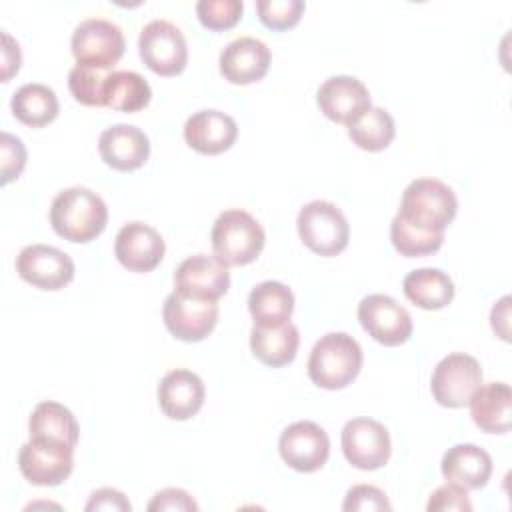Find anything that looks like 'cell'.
Wrapping results in <instances>:
<instances>
[{
  "instance_id": "2e32d148",
  "label": "cell",
  "mask_w": 512,
  "mask_h": 512,
  "mask_svg": "<svg viewBox=\"0 0 512 512\" xmlns=\"http://www.w3.org/2000/svg\"><path fill=\"white\" fill-rule=\"evenodd\" d=\"M316 100L326 118L346 126H352L366 110L372 108L368 88L348 74L326 78L318 88Z\"/></svg>"
},
{
  "instance_id": "5bb4252c",
  "label": "cell",
  "mask_w": 512,
  "mask_h": 512,
  "mask_svg": "<svg viewBox=\"0 0 512 512\" xmlns=\"http://www.w3.org/2000/svg\"><path fill=\"white\" fill-rule=\"evenodd\" d=\"M278 450L290 468L298 472H316L328 460L330 438L316 422L298 420L282 430Z\"/></svg>"
},
{
  "instance_id": "f35d334b",
  "label": "cell",
  "mask_w": 512,
  "mask_h": 512,
  "mask_svg": "<svg viewBox=\"0 0 512 512\" xmlns=\"http://www.w3.org/2000/svg\"><path fill=\"white\" fill-rule=\"evenodd\" d=\"M86 510L88 512H94V510H116V512H130L132 510V504L128 502V498L120 492V490H114V488H100V490H94L90 494V500L86 504Z\"/></svg>"
},
{
  "instance_id": "7402d4cb",
  "label": "cell",
  "mask_w": 512,
  "mask_h": 512,
  "mask_svg": "<svg viewBox=\"0 0 512 512\" xmlns=\"http://www.w3.org/2000/svg\"><path fill=\"white\" fill-rule=\"evenodd\" d=\"M440 470L446 482L462 490H478L490 480L492 458L476 444H454L444 452Z\"/></svg>"
},
{
  "instance_id": "4316f807",
  "label": "cell",
  "mask_w": 512,
  "mask_h": 512,
  "mask_svg": "<svg viewBox=\"0 0 512 512\" xmlns=\"http://www.w3.org/2000/svg\"><path fill=\"white\" fill-rule=\"evenodd\" d=\"M402 290L410 302L424 310H440L454 298V282L440 268H418L404 276Z\"/></svg>"
},
{
  "instance_id": "d4e9b609",
  "label": "cell",
  "mask_w": 512,
  "mask_h": 512,
  "mask_svg": "<svg viewBox=\"0 0 512 512\" xmlns=\"http://www.w3.org/2000/svg\"><path fill=\"white\" fill-rule=\"evenodd\" d=\"M300 344V332L292 322L282 326H252L250 350L266 366L280 368L294 360Z\"/></svg>"
},
{
  "instance_id": "d6986e66",
  "label": "cell",
  "mask_w": 512,
  "mask_h": 512,
  "mask_svg": "<svg viewBox=\"0 0 512 512\" xmlns=\"http://www.w3.org/2000/svg\"><path fill=\"white\" fill-rule=\"evenodd\" d=\"M160 410L172 420H188L198 414L204 404V382L198 374L186 368L170 370L158 384Z\"/></svg>"
},
{
  "instance_id": "52a82bcc",
  "label": "cell",
  "mask_w": 512,
  "mask_h": 512,
  "mask_svg": "<svg viewBox=\"0 0 512 512\" xmlns=\"http://www.w3.org/2000/svg\"><path fill=\"white\" fill-rule=\"evenodd\" d=\"M70 48L78 64L110 70L122 58L126 42L118 24L104 18H86L74 28Z\"/></svg>"
},
{
  "instance_id": "8d00e7d4",
  "label": "cell",
  "mask_w": 512,
  "mask_h": 512,
  "mask_svg": "<svg viewBox=\"0 0 512 512\" xmlns=\"http://www.w3.org/2000/svg\"><path fill=\"white\" fill-rule=\"evenodd\" d=\"M428 512H446V510H454V512H470L472 504L468 500V490H462L450 482H446L444 486L436 488L430 494V500L426 504Z\"/></svg>"
},
{
  "instance_id": "e575fe53",
  "label": "cell",
  "mask_w": 512,
  "mask_h": 512,
  "mask_svg": "<svg viewBox=\"0 0 512 512\" xmlns=\"http://www.w3.org/2000/svg\"><path fill=\"white\" fill-rule=\"evenodd\" d=\"M342 510L346 512H366V510H392L386 494L370 484H356L346 492Z\"/></svg>"
},
{
  "instance_id": "4fadbf2b",
  "label": "cell",
  "mask_w": 512,
  "mask_h": 512,
  "mask_svg": "<svg viewBox=\"0 0 512 512\" xmlns=\"http://www.w3.org/2000/svg\"><path fill=\"white\" fill-rule=\"evenodd\" d=\"M216 300L188 298L178 292H170L162 306V318L172 336L184 342L204 340L218 322Z\"/></svg>"
},
{
  "instance_id": "277c9868",
  "label": "cell",
  "mask_w": 512,
  "mask_h": 512,
  "mask_svg": "<svg viewBox=\"0 0 512 512\" xmlns=\"http://www.w3.org/2000/svg\"><path fill=\"white\" fill-rule=\"evenodd\" d=\"M458 212L454 190L436 178L412 180L400 200L398 214L416 228L428 232H444Z\"/></svg>"
},
{
  "instance_id": "d590c367",
  "label": "cell",
  "mask_w": 512,
  "mask_h": 512,
  "mask_svg": "<svg viewBox=\"0 0 512 512\" xmlns=\"http://www.w3.org/2000/svg\"><path fill=\"white\" fill-rule=\"evenodd\" d=\"M2 150V184L16 180L26 166V148L22 140L10 132H2L0 136Z\"/></svg>"
},
{
  "instance_id": "5b68a950",
  "label": "cell",
  "mask_w": 512,
  "mask_h": 512,
  "mask_svg": "<svg viewBox=\"0 0 512 512\" xmlns=\"http://www.w3.org/2000/svg\"><path fill=\"white\" fill-rule=\"evenodd\" d=\"M296 228L304 246L320 256H336L348 246L350 226L344 212L328 200L304 204L296 218Z\"/></svg>"
},
{
  "instance_id": "7c38bea8",
  "label": "cell",
  "mask_w": 512,
  "mask_h": 512,
  "mask_svg": "<svg viewBox=\"0 0 512 512\" xmlns=\"http://www.w3.org/2000/svg\"><path fill=\"white\" fill-rule=\"evenodd\" d=\"M18 276L40 288V290H60L74 278V260L56 246L30 244L24 246L16 258Z\"/></svg>"
},
{
  "instance_id": "d6a6232c",
  "label": "cell",
  "mask_w": 512,
  "mask_h": 512,
  "mask_svg": "<svg viewBox=\"0 0 512 512\" xmlns=\"http://www.w3.org/2000/svg\"><path fill=\"white\" fill-rule=\"evenodd\" d=\"M242 0H200L196 2L198 20L210 30H226L242 18Z\"/></svg>"
},
{
  "instance_id": "8fae6325",
  "label": "cell",
  "mask_w": 512,
  "mask_h": 512,
  "mask_svg": "<svg viewBox=\"0 0 512 512\" xmlns=\"http://www.w3.org/2000/svg\"><path fill=\"white\" fill-rule=\"evenodd\" d=\"M362 328L384 346L404 344L412 336V316L388 294H368L358 304Z\"/></svg>"
},
{
  "instance_id": "ac0fdd59",
  "label": "cell",
  "mask_w": 512,
  "mask_h": 512,
  "mask_svg": "<svg viewBox=\"0 0 512 512\" xmlns=\"http://www.w3.org/2000/svg\"><path fill=\"white\" fill-rule=\"evenodd\" d=\"M270 48L254 38V36H240L228 42L218 58L220 74L232 84H252L266 76L270 68Z\"/></svg>"
},
{
  "instance_id": "ffe728a7",
  "label": "cell",
  "mask_w": 512,
  "mask_h": 512,
  "mask_svg": "<svg viewBox=\"0 0 512 512\" xmlns=\"http://www.w3.org/2000/svg\"><path fill=\"white\" fill-rule=\"evenodd\" d=\"M238 136L236 120L220 110H200L194 112L184 124V140L190 148L200 154H222L226 152Z\"/></svg>"
},
{
  "instance_id": "836d02e7",
  "label": "cell",
  "mask_w": 512,
  "mask_h": 512,
  "mask_svg": "<svg viewBox=\"0 0 512 512\" xmlns=\"http://www.w3.org/2000/svg\"><path fill=\"white\" fill-rule=\"evenodd\" d=\"M302 0H258L256 10L264 26L272 30H286L298 24L304 12Z\"/></svg>"
},
{
  "instance_id": "603a6c76",
  "label": "cell",
  "mask_w": 512,
  "mask_h": 512,
  "mask_svg": "<svg viewBox=\"0 0 512 512\" xmlns=\"http://www.w3.org/2000/svg\"><path fill=\"white\" fill-rule=\"evenodd\" d=\"M474 424L488 434H506L512 424V390L506 382L480 384L468 400Z\"/></svg>"
},
{
  "instance_id": "cb8c5ba5",
  "label": "cell",
  "mask_w": 512,
  "mask_h": 512,
  "mask_svg": "<svg viewBox=\"0 0 512 512\" xmlns=\"http://www.w3.org/2000/svg\"><path fill=\"white\" fill-rule=\"evenodd\" d=\"M248 310L256 326H282L294 312V294L278 280H264L250 290Z\"/></svg>"
},
{
  "instance_id": "e0dca14e",
  "label": "cell",
  "mask_w": 512,
  "mask_h": 512,
  "mask_svg": "<svg viewBox=\"0 0 512 512\" xmlns=\"http://www.w3.org/2000/svg\"><path fill=\"white\" fill-rule=\"evenodd\" d=\"M164 252L166 244L160 232L138 220L124 224L114 240V254L130 272L154 270L162 262Z\"/></svg>"
},
{
  "instance_id": "74e56055",
  "label": "cell",
  "mask_w": 512,
  "mask_h": 512,
  "mask_svg": "<svg viewBox=\"0 0 512 512\" xmlns=\"http://www.w3.org/2000/svg\"><path fill=\"white\" fill-rule=\"evenodd\" d=\"M150 512H162V510H198V504L194 498L182 490V488H164L154 494V498L148 504Z\"/></svg>"
},
{
  "instance_id": "7a4b0ae2",
  "label": "cell",
  "mask_w": 512,
  "mask_h": 512,
  "mask_svg": "<svg viewBox=\"0 0 512 512\" xmlns=\"http://www.w3.org/2000/svg\"><path fill=\"white\" fill-rule=\"evenodd\" d=\"M308 378L326 390L348 386L362 368V348L346 332L324 334L310 350Z\"/></svg>"
},
{
  "instance_id": "3957f363",
  "label": "cell",
  "mask_w": 512,
  "mask_h": 512,
  "mask_svg": "<svg viewBox=\"0 0 512 512\" xmlns=\"http://www.w3.org/2000/svg\"><path fill=\"white\" fill-rule=\"evenodd\" d=\"M214 256L226 266H244L254 262L266 242L262 224L246 210H224L210 232Z\"/></svg>"
},
{
  "instance_id": "4dcf8cb0",
  "label": "cell",
  "mask_w": 512,
  "mask_h": 512,
  "mask_svg": "<svg viewBox=\"0 0 512 512\" xmlns=\"http://www.w3.org/2000/svg\"><path fill=\"white\" fill-rule=\"evenodd\" d=\"M390 240L402 256L414 258L434 254L436 250H440V246L444 244V232H428L416 228L410 222H406L400 214H396L390 224Z\"/></svg>"
},
{
  "instance_id": "ba28073f",
  "label": "cell",
  "mask_w": 512,
  "mask_h": 512,
  "mask_svg": "<svg viewBox=\"0 0 512 512\" xmlns=\"http://www.w3.org/2000/svg\"><path fill=\"white\" fill-rule=\"evenodd\" d=\"M482 384L480 362L464 352L444 356L430 378L434 400L446 408H462L468 404L474 390Z\"/></svg>"
},
{
  "instance_id": "f1b7e54d",
  "label": "cell",
  "mask_w": 512,
  "mask_h": 512,
  "mask_svg": "<svg viewBox=\"0 0 512 512\" xmlns=\"http://www.w3.org/2000/svg\"><path fill=\"white\" fill-rule=\"evenodd\" d=\"M152 98L150 84L134 70L110 72L104 84V106L120 112H138Z\"/></svg>"
},
{
  "instance_id": "484cf974",
  "label": "cell",
  "mask_w": 512,
  "mask_h": 512,
  "mask_svg": "<svg viewBox=\"0 0 512 512\" xmlns=\"http://www.w3.org/2000/svg\"><path fill=\"white\" fill-rule=\"evenodd\" d=\"M28 430L30 438L60 442L70 448H76L80 436L74 414L64 404L54 400H44L36 404L28 420Z\"/></svg>"
},
{
  "instance_id": "44dd1931",
  "label": "cell",
  "mask_w": 512,
  "mask_h": 512,
  "mask_svg": "<svg viewBox=\"0 0 512 512\" xmlns=\"http://www.w3.org/2000/svg\"><path fill=\"white\" fill-rule=\"evenodd\" d=\"M98 152L110 168L130 172L148 160L150 140L132 124H114L100 134Z\"/></svg>"
},
{
  "instance_id": "8992f818",
  "label": "cell",
  "mask_w": 512,
  "mask_h": 512,
  "mask_svg": "<svg viewBox=\"0 0 512 512\" xmlns=\"http://www.w3.org/2000/svg\"><path fill=\"white\" fill-rule=\"evenodd\" d=\"M138 54L152 72L160 76H176L186 68L188 44L176 24L156 18L140 30Z\"/></svg>"
},
{
  "instance_id": "30bf717a",
  "label": "cell",
  "mask_w": 512,
  "mask_h": 512,
  "mask_svg": "<svg viewBox=\"0 0 512 512\" xmlns=\"http://www.w3.org/2000/svg\"><path fill=\"white\" fill-rule=\"evenodd\" d=\"M18 468L22 476L34 486H58L74 468V448L30 438L18 452Z\"/></svg>"
},
{
  "instance_id": "83f0119b",
  "label": "cell",
  "mask_w": 512,
  "mask_h": 512,
  "mask_svg": "<svg viewBox=\"0 0 512 512\" xmlns=\"http://www.w3.org/2000/svg\"><path fill=\"white\" fill-rule=\"evenodd\" d=\"M12 114L26 126L40 128L50 124L58 116V96L56 92L40 82L22 84L10 100Z\"/></svg>"
},
{
  "instance_id": "ab89813d",
  "label": "cell",
  "mask_w": 512,
  "mask_h": 512,
  "mask_svg": "<svg viewBox=\"0 0 512 512\" xmlns=\"http://www.w3.org/2000/svg\"><path fill=\"white\" fill-rule=\"evenodd\" d=\"M4 46H2V82H8L12 74L18 72L22 56H20V46L10 38V34H2Z\"/></svg>"
},
{
  "instance_id": "9a60e30c",
  "label": "cell",
  "mask_w": 512,
  "mask_h": 512,
  "mask_svg": "<svg viewBox=\"0 0 512 512\" xmlns=\"http://www.w3.org/2000/svg\"><path fill=\"white\" fill-rule=\"evenodd\" d=\"M230 288L228 266L222 264L216 256L194 254L184 258L174 270V292L200 298V300H218Z\"/></svg>"
},
{
  "instance_id": "6da1fadb",
  "label": "cell",
  "mask_w": 512,
  "mask_h": 512,
  "mask_svg": "<svg viewBox=\"0 0 512 512\" xmlns=\"http://www.w3.org/2000/svg\"><path fill=\"white\" fill-rule=\"evenodd\" d=\"M108 222L106 202L84 186L58 192L50 204V224L68 242L86 244L102 234Z\"/></svg>"
},
{
  "instance_id": "f546056e",
  "label": "cell",
  "mask_w": 512,
  "mask_h": 512,
  "mask_svg": "<svg viewBox=\"0 0 512 512\" xmlns=\"http://www.w3.org/2000/svg\"><path fill=\"white\" fill-rule=\"evenodd\" d=\"M396 134L394 118L388 110L380 106H372L366 110L352 126H348L350 140L368 152H380L384 150Z\"/></svg>"
},
{
  "instance_id": "60d3db41",
  "label": "cell",
  "mask_w": 512,
  "mask_h": 512,
  "mask_svg": "<svg viewBox=\"0 0 512 512\" xmlns=\"http://www.w3.org/2000/svg\"><path fill=\"white\" fill-rule=\"evenodd\" d=\"M508 318H510V296H502L490 312V324L494 328V332L502 338L508 340Z\"/></svg>"
},
{
  "instance_id": "1f68e13d",
  "label": "cell",
  "mask_w": 512,
  "mask_h": 512,
  "mask_svg": "<svg viewBox=\"0 0 512 512\" xmlns=\"http://www.w3.org/2000/svg\"><path fill=\"white\" fill-rule=\"evenodd\" d=\"M108 74V70L76 64L68 72V90L74 100L84 106H104V84Z\"/></svg>"
},
{
  "instance_id": "9c48e42d",
  "label": "cell",
  "mask_w": 512,
  "mask_h": 512,
  "mask_svg": "<svg viewBox=\"0 0 512 512\" xmlns=\"http://www.w3.org/2000/svg\"><path fill=\"white\" fill-rule=\"evenodd\" d=\"M344 458L358 470L382 468L392 452V442L386 426L374 418H352L340 434Z\"/></svg>"
}]
</instances>
